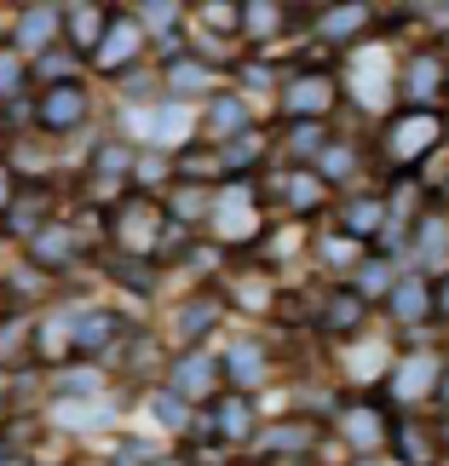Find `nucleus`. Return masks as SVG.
I'll list each match as a JSON object with an SVG mask.
<instances>
[{
    "label": "nucleus",
    "mask_w": 449,
    "mask_h": 466,
    "mask_svg": "<svg viewBox=\"0 0 449 466\" xmlns=\"http://www.w3.org/2000/svg\"><path fill=\"white\" fill-rule=\"evenodd\" d=\"M161 230H168V213H161L156 196L128 190L116 208H104V242H110V259H145V265H156Z\"/></svg>",
    "instance_id": "nucleus-2"
},
{
    "label": "nucleus",
    "mask_w": 449,
    "mask_h": 466,
    "mask_svg": "<svg viewBox=\"0 0 449 466\" xmlns=\"http://www.w3.org/2000/svg\"><path fill=\"white\" fill-rule=\"evenodd\" d=\"M311 173L329 185L334 196H352V185H357V173H363V150H357V138H346V133H334L329 145L317 150V161H311Z\"/></svg>",
    "instance_id": "nucleus-28"
},
{
    "label": "nucleus",
    "mask_w": 449,
    "mask_h": 466,
    "mask_svg": "<svg viewBox=\"0 0 449 466\" xmlns=\"http://www.w3.org/2000/svg\"><path fill=\"white\" fill-rule=\"evenodd\" d=\"M116 6H98V0H87V6H64V46L76 52L81 64H93V52L104 41V29H110Z\"/></svg>",
    "instance_id": "nucleus-29"
},
{
    "label": "nucleus",
    "mask_w": 449,
    "mask_h": 466,
    "mask_svg": "<svg viewBox=\"0 0 449 466\" xmlns=\"http://www.w3.org/2000/svg\"><path fill=\"white\" fill-rule=\"evenodd\" d=\"M35 363H46V369L76 363V339H69V306L64 299H52V311L35 317Z\"/></svg>",
    "instance_id": "nucleus-30"
},
{
    "label": "nucleus",
    "mask_w": 449,
    "mask_h": 466,
    "mask_svg": "<svg viewBox=\"0 0 449 466\" xmlns=\"http://www.w3.org/2000/svg\"><path fill=\"white\" fill-rule=\"evenodd\" d=\"M156 81H161V98H168V104L202 110L213 93H225V64L208 58V52H196V46H185L179 58L156 64Z\"/></svg>",
    "instance_id": "nucleus-9"
},
{
    "label": "nucleus",
    "mask_w": 449,
    "mask_h": 466,
    "mask_svg": "<svg viewBox=\"0 0 449 466\" xmlns=\"http://www.w3.org/2000/svg\"><path fill=\"white\" fill-rule=\"evenodd\" d=\"M12 317V299H6V282H0V322Z\"/></svg>",
    "instance_id": "nucleus-47"
},
{
    "label": "nucleus",
    "mask_w": 449,
    "mask_h": 466,
    "mask_svg": "<svg viewBox=\"0 0 449 466\" xmlns=\"http://www.w3.org/2000/svg\"><path fill=\"white\" fill-rule=\"evenodd\" d=\"M433 409L449 415V357H444V374H438V386H433Z\"/></svg>",
    "instance_id": "nucleus-44"
},
{
    "label": "nucleus",
    "mask_w": 449,
    "mask_h": 466,
    "mask_svg": "<svg viewBox=\"0 0 449 466\" xmlns=\"http://www.w3.org/2000/svg\"><path fill=\"white\" fill-rule=\"evenodd\" d=\"M93 121V81H64V86H35V133L69 138Z\"/></svg>",
    "instance_id": "nucleus-13"
},
{
    "label": "nucleus",
    "mask_w": 449,
    "mask_h": 466,
    "mask_svg": "<svg viewBox=\"0 0 449 466\" xmlns=\"http://www.w3.org/2000/svg\"><path fill=\"white\" fill-rule=\"evenodd\" d=\"M444 121H449L444 110H403L398 104V110L381 121V156L398 173H426V161H433L449 138Z\"/></svg>",
    "instance_id": "nucleus-3"
},
{
    "label": "nucleus",
    "mask_w": 449,
    "mask_h": 466,
    "mask_svg": "<svg viewBox=\"0 0 449 466\" xmlns=\"http://www.w3.org/2000/svg\"><path fill=\"white\" fill-rule=\"evenodd\" d=\"M340 104H346V81H340V69L329 64H294V69H282V81H277V127H289V121H329Z\"/></svg>",
    "instance_id": "nucleus-1"
},
{
    "label": "nucleus",
    "mask_w": 449,
    "mask_h": 466,
    "mask_svg": "<svg viewBox=\"0 0 449 466\" xmlns=\"http://www.w3.org/2000/svg\"><path fill=\"white\" fill-rule=\"evenodd\" d=\"M444 357H449V351L415 346V351H403L398 363L386 369L381 398H386L392 415H421V409H433V386H438V374H444Z\"/></svg>",
    "instance_id": "nucleus-7"
},
{
    "label": "nucleus",
    "mask_w": 449,
    "mask_h": 466,
    "mask_svg": "<svg viewBox=\"0 0 449 466\" xmlns=\"http://www.w3.org/2000/svg\"><path fill=\"white\" fill-rule=\"evenodd\" d=\"M277 357L260 346V339H230L219 346V374H225V391H242V398H254V391L271 380Z\"/></svg>",
    "instance_id": "nucleus-22"
},
{
    "label": "nucleus",
    "mask_w": 449,
    "mask_h": 466,
    "mask_svg": "<svg viewBox=\"0 0 449 466\" xmlns=\"http://www.w3.org/2000/svg\"><path fill=\"white\" fill-rule=\"evenodd\" d=\"M64 81H87V64L69 46H52L46 58L29 64V86H64Z\"/></svg>",
    "instance_id": "nucleus-38"
},
{
    "label": "nucleus",
    "mask_w": 449,
    "mask_h": 466,
    "mask_svg": "<svg viewBox=\"0 0 449 466\" xmlns=\"http://www.w3.org/2000/svg\"><path fill=\"white\" fill-rule=\"evenodd\" d=\"M138 64H150V41H145V29L133 24V12L116 6L110 29H104V41H98V52H93V64H87V76L116 81V76H128V69H138Z\"/></svg>",
    "instance_id": "nucleus-15"
},
{
    "label": "nucleus",
    "mask_w": 449,
    "mask_h": 466,
    "mask_svg": "<svg viewBox=\"0 0 449 466\" xmlns=\"http://www.w3.org/2000/svg\"><path fill=\"white\" fill-rule=\"evenodd\" d=\"M329 230H340V237H352V242H363L369 254H374V242H381V230H386V196H381V190H352V196H340Z\"/></svg>",
    "instance_id": "nucleus-20"
},
{
    "label": "nucleus",
    "mask_w": 449,
    "mask_h": 466,
    "mask_svg": "<svg viewBox=\"0 0 449 466\" xmlns=\"http://www.w3.org/2000/svg\"><path fill=\"white\" fill-rule=\"evenodd\" d=\"M219 294H225V306L230 311H242V317H271L277 311V282L265 277V265H254V271H230L219 282Z\"/></svg>",
    "instance_id": "nucleus-26"
},
{
    "label": "nucleus",
    "mask_w": 449,
    "mask_h": 466,
    "mask_svg": "<svg viewBox=\"0 0 449 466\" xmlns=\"http://www.w3.org/2000/svg\"><path fill=\"white\" fill-rule=\"evenodd\" d=\"M17 202V173H12V161L0 156V219H6V208Z\"/></svg>",
    "instance_id": "nucleus-42"
},
{
    "label": "nucleus",
    "mask_w": 449,
    "mask_h": 466,
    "mask_svg": "<svg viewBox=\"0 0 449 466\" xmlns=\"http://www.w3.org/2000/svg\"><path fill=\"white\" fill-rule=\"evenodd\" d=\"M64 306H69V339H76V357H81V363H104V369H110L121 357V346L133 339L138 322L121 306H110V299H64Z\"/></svg>",
    "instance_id": "nucleus-4"
},
{
    "label": "nucleus",
    "mask_w": 449,
    "mask_h": 466,
    "mask_svg": "<svg viewBox=\"0 0 449 466\" xmlns=\"http://www.w3.org/2000/svg\"><path fill=\"white\" fill-rule=\"evenodd\" d=\"M0 46H6V29H0Z\"/></svg>",
    "instance_id": "nucleus-48"
},
{
    "label": "nucleus",
    "mask_w": 449,
    "mask_h": 466,
    "mask_svg": "<svg viewBox=\"0 0 449 466\" xmlns=\"http://www.w3.org/2000/svg\"><path fill=\"white\" fill-rule=\"evenodd\" d=\"M381 311L392 329H403V334H421L426 322H438L433 317V277L415 271V265H403V277L392 282V294L381 299Z\"/></svg>",
    "instance_id": "nucleus-18"
},
{
    "label": "nucleus",
    "mask_w": 449,
    "mask_h": 466,
    "mask_svg": "<svg viewBox=\"0 0 449 466\" xmlns=\"http://www.w3.org/2000/svg\"><path fill=\"white\" fill-rule=\"evenodd\" d=\"M322 443H329V432H322V420L311 415H271V420H260V432H254V450L260 461H271V466H300V461H311Z\"/></svg>",
    "instance_id": "nucleus-10"
},
{
    "label": "nucleus",
    "mask_w": 449,
    "mask_h": 466,
    "mask_svg": "<svg viewBox=\"0 0 449 466\" xmlns=\"http://www.w3.org/2000/svg\"><path fill=\"white\" fill-rule=\"evenodd\" d=\"M104 277H110L116 289H128L133 299H150L161 271H156V265H145V259H110V265H104Z\"/></svg>",
    "instance_id": "nucleus-40"
},
{
    "label": "nucleus",
    "mask_w": 449,
    "mask_h": 466,
    "mask_svg": "<svg viewBox=\"0 0 449 466\" xmlns=\"http://www.w3.org/2000/svg\"><path fill=\"white\" fill-rule=\"evenodd\" d=\"M35 306H12V317L0 322V369L6 374H29L35 369Z\"/></svg>",
    "instance_id": "nucleus-31"
},
{
    "label": "nucleus",
    "mask_w": 449,
    "mask_h": 466,
    "mask_svg": "<svg viewBox=\"0 0 449 466\" xmlns=\"http://www.w3.org/2000/svg\"><path fill=\"white\" fill-rule=\"evenodd\" d=\"M161 213H168L179 230L202 237L208 219H213V185H190V178H173L168 196H161Z\"/></svg>",
    "instance_id": "nucleus-27"
},
{
    "label": "nucleus",
    "mask_w": 449,
    "mask_h": 466,
    "mask_svg": "<svg viewBox=\"0 0 449 466\" xmlns=\"http://www.w3.org/2000/svg\"><path fill=\"white\" fill-rule=\"evenodd\" d=\"M398 363V351L386 339H352V357H346V380L357 386H386V369Z\"/></svg>",
    "instance_id": "nucleus-34"
},
{
    "label": "nucleus",
    "mask_w": 449,
    "mask_h": 466,
    "mask_svg": "<svg viewBox=\"0 0 449 466\" xmlns=\"http://www.w3.org/2000/svg\"><path fill=\"white\" fill-rule=\"evenodd\" d=\"M168 398H179L185 409H202L225 391V374H219V346H196V351H168V369L156 380Z\"/></svg>",
    "instance_id": "nucleus-6"
},
{
    "label": "nucleus",
    "mask_w": 449,
    "mask_h": 466,
    "mask_svg": "<svg viewBox=\"0 0 449 466\" xmlns=\"http://www.w3.org/2000/svg\"><path fill=\"white\" fill-rule=\"evenodd\" d=\"M433 317H438V322H449V271H444V277H433Z\"/></svg>",
    "instance_id": "nucleus-43"
},
{
    "label": "nucleus",
    "mask_w": 449,
    "mask_h": 466,
    "mask_svg": "<svg viewBox=\"0 0 449 466\" xmlns=\"http://www.w3.org/2000/svg\"><path fill=\"white\" fill-rule=\"evenodd\" d=\"M24 265H29V271H41L46 282L81 271V265H87V230H81V219H69V213H52V219L24 242Z\"/></svg>",
    "instance_id": "nucleus-8"
},
{
    "label": "nucleus",
    "mask_w": 449,
    "mask_h": 466,
    "mask_svg": "<svg viewBox=\"0 0 449 466\" xmlns=\"http://www.w3.org/2000/svg\"><path fill=\"white\" fill-rule=\"evenodd\" d=\"M6 46L24 64L46 58L52 46H64V6H17L12 12V29H6Z\"/></svg>",
    "instance_id": "nucleus-17"
},
{
    "label": "nucleus",
    "mask_w": 449,
    "mask_h": 466,
    "mask_svg": "<svg viewBox=\"0 0 449 466\" xmlns=\"http://www.w3.org/2000/svg\"><path fill=\"white\" fill-rule=\"evenodd\" d=\"M24 93H29V64L12 46H0V110H12Z\"/></svg>",
    "instance_id": "nucleus-41"
},
{
    "label": "nucleus",
    "mask_w": 449,
    "mask_h": 466,
    "mask_svg": "<svg viewBox=\"0 0 449 466\" xmlns=\"http://www.w3.org/2000/svg\"><path fill=\"white\" fill-rule=\"evenodd\" d=\"M369 317H374V306L352 289V282H334L329 299L311 311V322H317L329 339H363V334H369Z\"/></svg>",
    "instance_id": "nucleus-21"
},
{
    "label": "nucleus",
    "mask_w": 449,
    "mask_h": 466,
    "mask_svg": "<svg viewBox=\"0 0 449 466\" xmlns=\"http://www.w3.org/2000/svg\"><path fill=\"white\" fill-rule=\"evenodd\" d=\"M52 420L69 432H104V426H116V398H93V403H52Z\"/></svg>",
    "instance_id": "nucleus-36"
},
{
    "label": "nucleus",
    "mask_w": 449,
    "mask_h": 466,
    "mask_svg": "<svg viewBox=\"0 0 449 466\" xmlns=\"http://www.w3.org/2000/svg\"><path fill=\"white\" fill-rule=\"evenodd\" d=\"M329 426H334V443H346V461H369V455H386L392 409L381 398H346Z\"/></svg>",
    "instance_id": "nucleus-12"
},
{
    "label": "nucleus",
    "mask_w": 449,
    "mask_h": 466,
    "mask_svg": "<svg viewBox=\"0 0 449 466\" xmlns=\"http://www.w3.org/2000/svg\"><path fill=\"white\" fill-rule=\"evenodd\" d=\"M403 110H438L449 98V52L444 41H421L398 58V81H392Z\"/></svg>",
    "instance_id": "nucleus-5"
},
{
    "label": "nucleus",
    "mask_w": 449,
    "mask_h": 466,
    "mask_svg": "<svg viewBox=\"0 0 449 466\" xmlns=\"http://www.w3.org/2000/svg\"><path fill=\"white\" fill-rule=\"evenodd\" d=\"M403 277V259H381V254H369L363 265H357V277H352V289L369 299V306H381V299L392 294V282Z\"/></svg>",
    "instance_id": "nucleus-37"
},
{
    "label": "nucleus",
    "mask_w": 449,
    "mask_h": 466,
    "mask_svg": "<svg viewBox=\"0 0 449 466\" xmlns=\"http://www.w3.org/2000/svg\"><path fill=\"white\" fill-rule=\"evenodd\" d=\"M52 380H46V391H52V403H93V398H110V369L104 363H64V369H46Z\"/></svg>",
    "instance_id": "nucleus-25"
},
{
    "label": "nucleus",
    "mask_w": 449,
    "mask_h": 466,
    "mask_svg": "<svg viewBox=\"0 0 449 466\" xmlns=\"http://www.w3.org/2000/svg\"><path fill=\"white\" fill-rule=\"evenodd\" d=\"M145 415H150V420L161 426V432L173 438V450H179V443H190V438H196V409H185L179 398H168L161 386H150V391H145Z\"/></svg>",
    "instance_id": "nucleus-35"
},
{
    "label": "nucleus",
    "mask_w": 449,
    "mask_h": 466,
    "mask_svg": "<svg viewBox=\"0 0 449 466\" xmlns=\"http://www.w3.org/2000/svg\"><path fill=\"white\" fill-rule=\"evenodd\" d=\"M352 466H398L392 455H369V461H352Z\"/></svg>",
    "instance_id": "nucleus-46"
},
{
    "label": "nucleus",
    "mask_w": 449,
    "mask_h": 466,
    "mask_svg": "<svg viewBox=\"0 0 449 466\" xmlns=\"http://www.w3.org/2000/svg\"><path fill=\"white\" fill-rule=\"evenodd\" d=\"M254 127H260V121H254V104H248L230 81H225V93H213L202 110H196V138L213 145V150H219V145H237V138L254 133Z\"/></svg>",
    "instance_id": "nucleus-16"
},
{
    "label": "nucleus",
    "mask_w": 449,
    "mask_h": 466,
    "mask_svg": "<svg viewBox=\"0 0 449 466\" xmlns=\"http://www.w3.org/2000/svg\"><path fill=\"white\" fill-rule=\"evenodd\" d=\"M225 76H237V93H242L248 104H254V93H277L282 69H277L271 58H265V52H248V58H242V64H230Z\"/></svg>",
    "instance_id": "nucleus-39"
},
{
    "label": "nucleus",
    "mask_w": 449,
    "mask_h": 466,
    "mask_svg": "<svg viewBox=\"0 0 449 466\" xmlns=\"http://www.w3.org/2000/svg\"><path fill=\"white\" fill-rule=\"evenodd\" d=\"M294 24H300V6H282V0H242L237 41H248V46H277L282 35H294Z\"/></svg>",
    "instance_id": "nucleus-24"
},
{
    "label": "nucleus",
    "mask_w": 449,
    "mask_h": 466,
    "mask_svg": "<svg viewBox=\"0 0 449 466\" xmlns=\"http://www.w3.org/2000/svg\"><path fill=\"white\" fill-rule=\"evenodd\" d=\"M311 254H317V265H322V271H329L334 282H352V277H357V265L369 259V248H363V242H352V237H340V230H329V225H322L317 237H311Z\"/></svg>",
    "instance_id": "nucleus-33"
},
{
    "label": "nucleus",
    "mask_w": 449,
    "mask_h": 466,
    "mask_svg": "<svg viewBox=\"0 0 449 466\" xmlns=\"http://www.w3.org/2000/svg\"><path fill=\"white\" fill-rule=\"evenodd\" d=\"M300 24L311 35V46H369L381 35V6H300Z\"/></svg>",
    "instance_id": "nucleus-11"
},
{
    "label": "nucleus",
    "mask_w": 449,
    "mask_h": 466,
    "mask_svg": "<svg viewBox=\"0 0 449 466\" xmlns=\"http://www.w3.org/2000/svg\"><path fill=\"white\" fill-rule=\"evenodd\" d=\"M329 138H334L329 121H289V127L271 138V150H282V167H311Z\"/></svg>",
    "instance_id": "nucleus-32"
},
{
    "label": "nucleus",
    "mask_w": 449,
    "mask_h": 466,
    "mask_svg": "<svg viewBox=\"0 0 449 466\" xmlns=\"http://www.w3.org/2000/svg\"><path fill=\"white\" fill-rule=\"evenodd\" d=\"M230 317L225 306V294H219V282H208V289H196L185 294L173 306V322H168V339L179 351H196V346H219V322Z\"/></svg>",
    "instance_id": "nucleus-14"
},
{
    "label": "nucleus",
    "mask_w": 449,
    "mask_h": 466,
    "mask_svg": "<svg viewBox=\"0 0 449 466\" xmlns=\"http://www.w3.org/2000/svg\"><path fill=\"white\" fill-rule=\"evenodd\" d=\"M386 455L398 461V466H444V450H438V426L426 420V415H392Z\"/></svg>",
    "instance_id": "nucleus-23"
},
{
    "label": "nucleus",
    "mask_w": 449,
    "mask_h": 466,
    "mask_svg": "<svg viewBox=\"0 0 449 466\" xmlns=\"http://www.w3.org/2000/svg\"><path fill=\"white\" fill-rule=\"evenodd\" d=\"M433 426H438V450H444V461H449V415H438Z\"/></svg>",
    "instance_id": "nucleus-45"
},
{
    "label": "nucleus",
    "mask_w": 449,
    "mask_h": 466,
    "mask_svg": "<svg viewBox=\"0 0 449 466\" xmlns=\"http://www.w3.org/2000/svg\"><path fill=\"white\" fill-rule=\"evenodd\" d=\"M403 259L426 277H444L449 271V208H426L415 225H409V242H403Z\"/></svg>",
    "instance_id": "nucleus-19"
}]
</instances>
